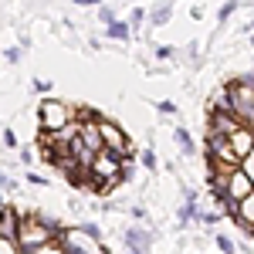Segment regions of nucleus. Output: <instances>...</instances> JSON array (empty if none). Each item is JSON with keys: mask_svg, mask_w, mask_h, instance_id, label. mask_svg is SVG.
Returning a JSON list of instances; mask_svg holds the SVG:
<instances>
[{"mask_svg": "<svg viewBox=\"0 0 254 254\" xmlns=\"http://www.w3.org/2000/svg\"><path fill=\"white\" fill-rule=\"evenodd\" d=\"M58 234H61L58 220L41 217V214H20L14 244H17L20 254H38V251H44V248H51V244L58 241Z\"/></svg>", "mask_w": 254, "mask_h": 254, "instance_id": "nucleus-1", "label": "nucleus"}, {"mask_svg": "<svg viewBox=\"0 0 254 254\" xmlns=\"http://www.w3.org/2000/svg\"><path fill=\"white\" fill-rule=\"evenodd\" d=\"M38 122H41V132H64L71 126V109L58 98H44L38 105Z\"/></svg>", "mask_w": 254, "mask_h": 254, "instance_id": "nucleus-2", "label": "nucleus"}, {"mask_svg": "<svg viewBox=\"0 0 254 254\" xmlns=\"http://www.w3.org/2000/svg\"><path fill=\"white\" fill-rule=\"evenodd\" d=\"M98 136H102V146L109 153H119V156L132 159V146H129V136L119 129L112 119H98Z\"/></svg>", "mask_w": 254, "mask_h": 254, "instance_id": "nucleus-3", "label": "nucleus"}, {"mask_svg": "<svg viewBox=\"0 0 254 254\" xmlns=\"http://www.w3.org/2000/svg\"><path fill=\"white\" fill-rule=\"evenodd\" d=\"M122 244L129 251H139V254H149L153 244H156V227L153 224H129L122 231Z\"/></svg>", "mask_w": 254, "mask_h": 254, "instance_id": "nucleus-4", "label": "nucleus"}, {"mask_svg": "<svg viewBox=\"0 0 254 254\" xmlns=\"http://www.w3.org/2000/svg\"><path fill=\"white\" fill-rule=\"evenodd\" d=\"M196 217H200V196H196L193 190H183V200H180V207H176V227H180V231L193 227Z\"/></svg>", "mask_w": 254, "mask_h": 254, "instance_id": "nucleus-5", "label": "nucleus"}, {"mask_svg": "<svg viewBox=\"0 0 254 254\" xmlns=\"http://www.w3.org/2000/svg\"><path fill=\"white\" fill-rule=\"evenodd\" d=\"M254 193V187H251V180L244 176V170L237 166L234 173L227 176V187H224V196L231 200V203H241V200H248V196Z\"/></svg>", "mask_w": 254, "mask_h": 254, "instance_id": "nucleus-6", "label": "nucleus"}, {"mask_svg": "<svg viewBox=\"0 0 254 254\" xmlns=\"http://www.w3.org/2000/svg\"><path fill=\"white\" fill-rule=\"evenodd\" d=\"M227 142H231V153H234V159L237 163H244V159L254 153V129H237V132H231L227 136Z\"/></svg>", "mask_w": 254, "mask_h": 254, "instance_id": "nucleus-7", "label": "nucleus"}, {"mask_svg": "<svg viewBox=\"0 0 254 254\" xmlns=\"http://www.w3.org/2000/svg\"><path fill=\"white\" fill-rule=\"evenodd\" d=\"M234 224L241 227V231H244V234H251V237H254V193L248 196V200H241V203H237Z\"/></svg>", "mask_w": 254, "mask_h": 254, "instance_id": "nucleus-8", "label": "nucleus"}, {"mask_svg": "<svg viewBox=\"0 0 254 254\" xmlns=\"http://www.w3.org/2000/svg\"><path fill=\"white\" fill-rule=\"evenodd\" d=\"M173 139H176V149H180L183 156H193V153H196V142H193V136H190V129H187V126H176Z\"/></svg>", "mask_w": 254, "mask_h": 254, "instance_id": "nucleus-9", "label": "nucleus"}, {"mask_svg": "<svg viewBox=\"0 0 254 254\" xmlns=\"http://www.w3.org/2000/svg\"><path fill=\"white\" fill-rule=\"evenodd\" d=\"M102 34H105L109 41H119V44H126V41L132 38V27H129V20H116V24H109Z\"/></svg>", "mask_w": 254, "mask_h": 254, "instance_id": "nucleus-10", "label": "nucleus"}, {"mask_svg": "<svg viewBox=\"0 0 254 254\" xmlns=\"http://www.w3.org/2000/svg\"><path fill=\"white\" fill-rule=\"evenodd\" d=\"M173 17V3H163V7H153L149 14H146V20H149V27H163L166 20Z\"/></svg>", "mask_w": 254, "mask_h": 254, "instance_id": "nucleus-11", "label": "nucleus"}, {"mask_svg": "<svg viewBox=\"0 0 254 254\" xmlns=\"http://www.w3.org/2000/svg\"><path fill=\"white\" fill-rule=\"evenodd\" d=\"M139 163H142V166H146L149 173H156V170H159V156H156V149H153V146H146V149L139 153Z\"/></svg>", "mask_w": 254, "mask_h": 254, "instance_id": "nucleus-12", "label": "nucleus"}, {"mask_svg": "<svg viewBox=\"0 0 254 254\" xmlns=\"http://www.w3.org/2000/svg\"><path fill=\"white\" fill-rule=\"evenodd\" d=\"M214 248L220 254H237V248H234V241H231V237L227 234H220V231H214Z\"/></svg>", "mask_w": 254, "mask_h": 254, "instance_id": "nucleus-13", "label": "nucleus"}, {"mask_svg": "<svg viewBox=\"0 0 254 254\" xmlns=\"http://www.w3.org/2000/svg\"><path fill=\"white\" fill-rule=\"evenodd\" d=\"M95 14H98V20H102L105 27L119 20V10H116V7H109V3H98V7H95Z\"/></svg>", "mask_w": 254, "mask_h": 254, "instance_id": "nucleus-14", "label": "nucleus"}, {"mask_svg": "<svg viewBox=\"0 0 254 254\" xmlns=\"http://www.w3.org/2000/svg\"><path fill=\"white\" fill-rule=\"evenodd\" d=\"M78 231H81L85 237H88V241L102 244V227H98V224H92V220H81V224H78Z\"/></svg>", "mask_w": 254, "mask_h": 254, "instance_id": "nucleus-15", "label": "nucleus"}, {"mask_svg": "<svg viewBox=\"0 0 254 254\" xmlns=\"http://www.w3.org/2000/svg\"><path fill=\"white\" fill-rule=\"evenodd\" d=\"M153 105H156V112L159 116H176V112H180V109H176V102H170V98H159V102H153Z\"/></svg>", "mask_w": 254, "mask_h": 254, "instance_id": "nucleus-16", "label": "nucleus"}, {"mask_svg": "<svg viewBox=\"0 0 254 254\" xmlns=\"http://www.w3.org/2000/svg\"><path fill=\"white\" fill-rule=\"evenodd\" d=\"M146 14H149V10H146V7H132V10H129V27H132V31H136L139 24H142V20H146Z\"/></svg>", "mask_w": 254, "mask_h": 254, "instance_id": "nucleus-17", "label": "nucleus"}, {"mask_svg": "<svg viewBox=\"0 0 254 254\" xmlns=\"http://www.w3.org/2000/svg\"><path fill=\"white\" fill-rule=\"evenodd\" d=\"M31 85H34L38 95H51V92H55V81H48V78H34Z\"/></svg>", "mask_w": 254, "mask_h": 254, "instance_id": "nucleus-18", "label": "nucleus"}, {"mask_svg": "<svg viewBox=\"0 0 254 254\" xmlns=\"http://www.w3.org/2000/svg\"><path fill=\"white\" fill-rule=\"evenodd\" d=\"M153 55H156L159 61H170L176 55V48H173V44H156V48H153Z\"/></svg>", "mask_w": 254, "mask_h": 254, "instance_id": "nucleus-19", "label": "nucleus"}, {"mask_svg": "<svg viewBox=\"0 0 254 254\" xmlns=\"http://www.w3.org/2000/svg\"><path fill=\"white\" fill-rule=\"evenodd\" d=\"M234 14H237V3H224V7L217 10V20H220V24H227V20L234 17Z\"/></svg>", "mask_w": 254, "mask_h": 254, "instance_id": "nucleus-20", "label": "nucleus"}, {"mask_svg": "<svg viewBox=\"0 0 254 254\" xmlns=\"http://www.w3.org/2000/svg\"><path fill=\"white\" fill-rule=\"evenodd\" d=\"M20 55H24L20 48H7V51H3V61H7V64H20Z\"/></svg>", "mask_w": 254, "mask_h": 254, "instance_id": "nucleus-21", "label": "nucleus"}, {"mask_svg": "<svg viewBox=\"0 0 254 254\" xmlns=\"http://www.w3.org/2000/svg\"><path fill=\"white\" fill-rule=\"evenodd\" d=\"M3 146H7V149H17V132H14L10 126L3 129Z\"/></svg>", "mask_w": 254, "mask_h": 254, "instance_id": "nucleus-22", "label": "nucleus"}, {"mask_svg": "<svg viewBox=\"0 0 254 254\" xmlns=\"http://www.w3.org/2000/svg\"><path fill=\"white\" fill-rule=\"evenodd\" d=\"M241 170H244V176L251 180V187H254V153H251L248 159H244V163H241Z\"/></svg>", "mask_w": 254, "mask_h": 254, "instance_id": "nucleus-23", "label": "nucleus"}, {"mask_svg": "<svg viewBox=\"0 0 254 254\" xmlns=\"http://www.w3.org/2000/svg\"><path fill=\"white\" fill-rule=\"evenodd\" d=\"M0 254H20V251H17V244H14V241L0 237Z\"/></svg>", "mask_w": 254, "mask_h": 254, "instance_id": "nucleus-24", "label": "nucleus"}, {"mask_svg": "<svg viewBox=\"0 0 254 254\" xmlns=\"http://www.w3.org/2000/svg\"><path fill=\"white\" fill-rule=\"evenodd\" d=\"M14 187H17V183H14L10 176H7V173H0V193H10Z\"/></svg>", "mask_w": 254, "mask_h": 254, "instance_id": "nucleus-25", "label": "nucleus"}, {"mask_svg": "<svg viewBox=\"0 0 254 254\" xmlns=\"http://www.w3.org/2000/svg\"><path fill=\"white\" fill-rule=\"evenodd\" d=\"M20 159H24V163H27V166H31V163H34V159H38V153H34V149H31V146H24V149H20Z\"/></svg>", "mask_w": 254, "mask_h": 254, "instance_id": "nucleus-26", "label": "nucleus"}, {"mask_svg": "<svg viewBox=\"0 0 254 254\" xmlns=\"http://www.w3.org/2000/svg\"><path fill=\"white\" fill-rule=\"evenodd\" d=\"M27 183H31V187H48V180L38 176V173H27Z\"/></svg>", "mask_w": 254, "mask_h": 254, "instance_id": "nucleus-27", "label": "nucleus"}, {"mask_svg": "<svg viewBox=\"0 0 254 254\" xmlns=\"http://www.w3.org/2000/svg\"><path fill=\"white\" fill-rule=\"evenodd\" d=\"M38 254H64V251H61V248H58V241H55L51 248H44V251H38Z\"/></svg>", "mask_w": 254, "mask_h": 254, "instance_id": "nucleus-28", "label": "nucleus"}, {"mask_svg": "<svg viewBox=\"0 0 254 254\" xmlns=\"http://www.w3.org/2000/svg\"><path fill=\"white\" fill-rule=\"evenodd\" d=\"M248 34H254V20H251V24H248Z\"/></svg>", "mask_w": 254, "mask_h": 254, "instance_id": "nucleus-29", "label": "nucleus"}, {"mask_svg": "<svg viewBox=\"0 0 254 254\" xmlns=\"http://www.w3.org/2000/svg\"><path fill=\"white\" fill-rule=\"evenodd\" d=\"M129 254H139V251H129Z\"/></svg>", "mask_w": 254, "mask_h": 254, "instance_id": "nucleus-30", "label": "nucleus"}]
</instances>
